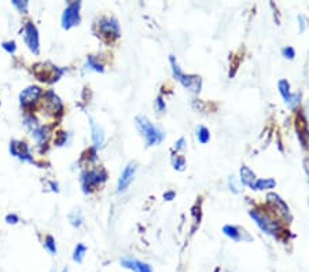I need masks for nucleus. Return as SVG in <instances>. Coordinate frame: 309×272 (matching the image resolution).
<instances>
[{"label": "nucleus", "mask_w": 309, "mask_h": 272, "mask_svg": "<svg viewBox=\"0 0 309 272\" xmlns=\"http://www.w3.org/2000/svg\"><path fill=\"white\" fill-rule=\"evenodd\" d=\"M136 127L140 131V134L144 136L147 147L155 146V144L161 143L164 140V134L143 116H138L136 117Z\"/></svg>", "instance_id": "nucleus-1"}, {"label": "nucleus", "mask_w": 309, "mask_h": 272, "mask_svg": "<svg viewBox=\"0 0 309 272\" xmlns=\"http://www.w3.org/2000/svg\"><path fill=\"white\" fill-rule=\"evenodd\" d=\"M169 61H171L172 72H173L175 79H176L177 81H180L181 84H183V87H186L187 90H190L191 92H194V94H198V92L201 91V87H202V80H201V77H199V76L184 75V73L181 72L180 68H179V65H177L176 59H175L173 55H171Z\"/></svg>", "instance_id": "nucleus-2"}, {"label": "nucleus", "mask_w": 309, "mask_h": 272, "mask_svg": "<svg viewBox=\"0 0 309 272\" xmlns=\"http://www.w3.org/2000/svg\"><path fill=\"white\" fill-rule=\"evenodd\" d=\"M250 217L254 220L256 224L268 235L276 236V235L280 232V225H279V223L272 219L271 216H268L266 213L261 212V210H250Z\"/></svg>", "instance_id": "nucleus-3"}, {"label": "nucleus", "mask_w": 309, "mask_h": 272, "mask_svg": "<svg viewBox=\"0 0 309 272\" xmlns=\"http://www.w3.org/2000/svg\"><path fill=\"white\" fill-rule=\"evenodd\" d=\"M106 172L103 171L102 168L94 169V171L84 172L83 176H81V184H83L84 192H91L92 190H95L96 187L101 186L102 183L106 180Z\"/></svg>", "instance_id": "nucleus-4"}, {"label": "nucleus", "mask_w": 309, "mask_h": 272, "mask_svg": "<svg viewBox=\"0 0 309 272\" xmlns=\"http://www.w3.org/2000/svg\"><path fill=\"white\" fill-rule=\"evenodd\" d=\"M80 2H70L69 5L66 6L64 14H62V28L64 29H70V28L77 27L80 24Z\"/></svg>", "instance_id": "nucleus-5"}, {"label": "nucleus", "mask_w": 309, "mask_h": 272, "mask_svg": "<svg viewBox=\"0 0 309 272\" xmlns=\"http://www.w3.org/2000/svg\"><path fill=\"white\" fill-rule=\"evenodd\" d=\"M24 40H25L28 48L33 54H39V51H40V39H39L38 28L35 27L33 22L25 24V27H24Z\"/></svg>", "instance_id": "nucleus-6"}, {"label": "nucleus", "mask_w": 309, "mask_h": 272, "mask_svg": "<svg viewBox=\"0 0 309 272\" xmlns=\"http://www.w3.org/2000/svg\"><path fill=\"white\" fill-rule=\"evenodd\" d=\"M98 28L103 38H107L109 40L120 38V27L114 18H101L98 22Z\"/></svg>", "instance_id": "nucleus-7"}, {"label": "nucleus", "mask_w": 309, "mask_h": 272, "mask_svg": "<svg viewBox=\"0 0 309 272\" xmlns=\"http://www.w3.org/2000/svg\"><path fill=\"white\" fill-rule=\"evenodd\" d=\"M43 95V90L38 86H31L20 94V102L24 107H32Z\"/></svg>", "instance_id": "nucleus-8"}, {"label": "nucleus", "mask_w": 309, "mask_h": 272, "mask_svg": "<svg viewBox=\"0 0 309 272\" xmlns=\"http://www.w3.org/2000/svg\"><path fill=\"white\" fill-rule=\"evenodd\" d=\"M10 153L17 158H20L21 161H25V162H31V164H35V160L31 155V151H29V147L25 142H21V140H11L10 143Z\"/></svg>", "instance_id": "nucleus-9"}, {"label": "nucleus", "mask_w": 309, "mask_h": 272, "mask_svg": "<svg viewBox=\"0 0 309 272\" xmlns=\"http://www.w3.org/2000/svg\"><path fill=\"white\" fill-rule=\"evenodd\" d=\"M44 105H46V109L51 114H62L64 112V105L62 102L58 98V95H55L53 91H48L47 94L44 95Z\"/></svg>", "instance_id": "nucleus-10"}, {"label": "nucleus", "mask_w": 309, "mask_h": 272, "mask_svg": "<svg viewBox=\"0 0 309 272\" xmlns=\"http://www.w3.org/2000/svg\"><path fill=\"white\" fill-rule=\"evenodd\" d=\"M266 199H268V202L271 203L272 206H273V209H275V210H277V213L282 214L283 217L291 219V216H290V212H288V206L286 205V202L283 201L282 198L277 195V194H273V192H271V194H268V195H266Z\"/></svg>", "instance_id": "nucleus-11"}, {"label": "nucleus", "mask_w": 309, "mask_h": 272, "mask_svg": "<svg viewBox=\"0 0 309 272\" xmlns=\"http://www.w3.org/2000/svg\"><path fill=\"white\" fill-rule=\"evenodd\" d=\"M121 265L133 272H153V269H151L149 264H146V262L143 261H139V260H135V258H129V257L121 258Z\"/></svg>", "instance_id": "nucleus-12"}, {"label": "nucleus", "mask_w": 309, "mask_h": 272, "mask_svg": "<svg viewBox=\"0 0 309 272\" xmlns=\"http://www.w3.org/2000/svg\"><path fill=\"white\" fill-rule=\"evenodd\" d=\"M277 87H279L280 95H282V98L284 99V102L287 103L288 106L294 107L298 103V96L293 95V94L290 92V84H288L287 80H280Z\"/></svg>", "instance_id": "nucleus-13"}, {"label": "nucleus", "mask_w": 309, "mask_h": 272, "mask_svg": "<svg viewBox=\"0 0 309 272\" xmlns=\"http://www.w3.org/2000/svg\"><path fill=\"white\" fill-rule=\"evenodd\" d=\"M135 171H136L135 164H129L128 166H125V169H124L121 176L118 179V191H124L131 184V181H132L133 176H135Z\"/></svg>", "instance_id": "nucleus-14"}, {"label": "nucleus", "mask_w": 309, "mask_h": 272, "mask_svg": "<svg viewBox=\"0 0 309 272\" xmlns=\"http://www.w3.org/2000/svg\"><path fill=\"white\" fill-rule=\"evenodd\" d=\"M51 132L53 129L51 127H47V125H43V127H39L35 132H33V138L36 140L38 146H44V144L48 143V140L51 138Z\"/></svg>", "instance_id": "nucleus-15"}, {"label": "nucleus", "mask_w": 309, "mask_h": 272, "mask_svg": "<svg viewBox=\"0 0 309 272\" xmlns=\"http://www.w3.org/2000/svg\"><path fill=\"white\" fill-rule=\"evenodd\" d=\"M91 132H92V142L95 144V147H101L103 144V140H105L103 129L92 118H91Z\"/></svg>", "instance_id": "nucleus-16"}, {"label": "nucleus", "mask_w": 309, "mask_h": 272, "mask_svg": "<svg viewBox=\"0 0 309 272\" xmlns=\"http://www.w3.org/2000/svg\"><path fill=\"white\" fill-rule=\"evenodd\" d=\"M240 180H242V183H243L245 186L251 187L254 184V181H256V175H254V172L251 171L250 168L242 166V168H240Z\"/></svg>", "instance_id": "nucleus-17"}, {"label": "nucleus", "mask_w": 309, "mask_h": 272, "mask_svg": "<svg viewBox=\"0 0 309 272\" xmlns=\"http://www.w3.org/2000/svg\"><path fill=\"white\" fill-rule=\"evenodd\" d=\"M223 232L227 235L228 238H231L232 240H236V242H239V240L243 239L240 229L238 228V227H235V225H224Z\"/></svg>", "instance_id": "nucleus-18"}, {"label": "nucleus", "mask_w": 309, "mask_h": 272, "mask_svg": "<svg viewBox=\"0 0 309 272\" xmlns=\"http://www.w3.org/2000/svg\"><path fill=\"white\" fill-rule=\"evenodd\" d=\"M276 186L275 179H260V180L254 181V184L251 186V188L254 190H269Z\"/></svg>", "instance_id": "nucleus-19"}, {"label": "nucleus", "mask_w": 309, "mask_h": 272, "mask_svg": "<svg viewBox=\"0 0 309 272\" xmlns=\"http://www.w3.org/2000/svg\"><path fill=\"white\" fill-rule=\"evenodd\" d=\"M86 253H87V246L83 245V243H79V245L75 247V251H73V261L79 262V264L83 262Z\"/></svg>", "instance_id": "nucleus-20"}, {"label": "nucleus", "mask_w": 309, "mask_h": 272, "mask_svg": "<svg viewBox=\"0 0 309 272\" xmlns=\"http://www.w3.org/2000/svg\"><path fill=\"white\" fill-rule=\"evenodd\" d=\"M87 68L95 70V72H101V73L103 72V65L101 62H98V59L95 57H92V55L87 58Z\"/></svg>", "instance_id": "nucleus-21"}, {"label": "nucleus", "mask_w": 309, "mask_h": 272, "mask_svg": "<svg viewBox=\"0 0 309 272\" xmlns=\"http://www.w3.org/2000/svg\"><path fill=\"white\" fill-rule=\"evenodd\" d=\"M44 247L47 249L51 254H57V245H55V239H54L51 235H48V236H46V240H44Z\"/></svg>", "instance_id": "nucleus-22"}, {"label": "nucleus", "mask_w": 309, "mask_h": 272, "mask_svg": "<svg viewBox=\"0 0 309 272\" xmlns=\"http://www.w3.org/2000/svg\"><path fill=\"white\" fill-rule=\"evenodd\" d=\"M198 140L201 142V143H208L209 139H210V134H209L208 128H205V127H199L198 128Z\"/></svg>", "instance_id": "nucleus-23"}, {"label": "nucleus", "mask_w": 309, "mask_h": 272, "mask_svg": "<svg viewBox=\"0 0 309 272\" xmlns=\"http://www.w3.org/2000/svg\"><path fill=\"white\" fill-rule=\"evenodd\" d=\"M11 3H13V6H14L20 13H24V14H27L28 13L29 2H27V0H13Z\"/></svg>", "instance_id": "nucleus-24"}, {"label": "nucleus", "mask_w": 309, "mask_h": 272, "mask_svg": "<svg viewBox=\"0 0 309 272\" xmlns=\"http://www.w3.org/2000/svg\"><path fill=\"white\" fill-rule=\"evenodd\" d=\"M69 220L70 223H72V225L80 227L81 223H83V216H81V213L79 210H75V212H72V213L69 214Z\"/></svg>", "instance_id": "nucleus-25"}, {"label": "nucleus", "mask_w": 309, "mask_h": 272, "mask_svg": "<svg viewBox=\"0 0 309 272\" xmlns=\"http://www.w3.org/2000/svg\"><path fill=\"white\" fill-rule=\"evenodd\" d=\"M173 166H175V169H177V171H183L184 166H186V160H184L183 157H176V160L173 161Z\"/></svg>", "instance_id": "nucleus-26"}, {"label": "nucleus", "mask_w": 309, "mask_h": 272, "mask_svg": "<svg viewBox=\"0 0 309 272\" xmlns=\"http://www.w3.org/2000/svg\"><path fill=\"white\" fill-rule=\"evenodd\" d=\"M3 48H5L9 54H14L17 50L16 42H13V40H11V42H5V43H3Z\"/></svg>", "instance_id": "nucleus-27"}, {"label": "nucleus", "mask_w": 309, "mask_h": 272, "mask_svg": "<svg viewBox=\"0 0 309 272\" xmlns=\"http://www.w3.org/2000/svg\"><path fill=\"white\" fill-rule=\"evenodd\" d=\"M66 139H68V135L65 134V132H59L58 138L55 139V144L57 146H62V144L66 143Z\"/></svg>", "instance_id": "nucleus-28"}, {"label": "nucleus", "mask_w": 309, "mask_h": 272, "mask_svg": "<svg viewBox=\"0 0 309 272\" xmlns=\"http://www.w3.org/2000/svg\"><path fill=\"white\" fill-rule=\"evenodd\" d=\"M283 55H284L286 58L293 59V58H294V55H295V53H294V48H291V47L283 48Z\"/></svg>", "instance_id": "nucleus-29"}, {"label": "nucleus", "mask_w": 309, "mask_h": 272, "mask_svg": "<svg viewBox=\"0 0 309 272\" xmlns=\"http://www.w3.org/2000/svg\"><path fill=\"white\" fill-rule=\"evenodd\" d=\"M6 221H7L9 224H17V223L20 221V219H18V216H16V214H7V216H6Z\"/></svg>", "instance_id": "nucleus-30"}, {"label": "nucleus", "mask_w": 309, "mask_h": 272, "mask_svg": "<svg viewBox=\"0 0 309 272\" xmlns=\"http://www.w3.org/2000/svg\"><path fill=\"white\" fill-rule=\"evenodd\" d=\"M155 105H157V109H158V112H165V102L162 101V98H158L157 101H155Z\"/></svg>", "instance_id": "nucleus-31"}, {"label": "nucleus", "mask_w": 309, "mask_h": 272, "mask_svg": "<svg viewBox=\"0 0 309 272\" xmlns=\"http://www.w3.org/2000/svg\"><path fill=\"white\" fill-rule=\"evenodd\" d=\"M184 143H186V140H184V138L179 139L176 143H175V147H176V150L184 149Z\"/></svg>", "instance_id": "nucleus-32"}, {"label": "nucleus", "mask_w": 309, "mask_h": 272, "mask_svg": "<svg viewBox=\"0 0 309 272\" xmlns=\"http://www.w3.org/2000/svg\"><path fill=\"white\" fill-rule=\"evenodd\" d=\"M229 187H231V190H232V191H234V192L239 191V190H238V186L235 184L234 177H231V179H229Z\"/></svg>", "instance_id": "nucleus-33"}, {"label": "nucleus", "mask_w": 309, "mask_h": 272, "mask_svg": "<svg viewBox=\"0 0 309 272\" xmlns=\"http://www.w3.org/2000/svg\"><path fill=\"white\" fill-rule=\"evenodd\" d=\"M164 198H165L166 201H172V199L175 198V192H173V191L165 192V194H164Z\"/></svg>", "instance_id": "nucleus-34"}, {"label": "nucleus", "mask_w": 309, "mask_h": 272, "mask_svg": "<svg viewBox=\"0 0 309 272\" xmlns=\"http://www.w3.org/2000/svg\"><path fill=\"white\" fill-rule=\"evenodd\" d=\"M298 20L301 21V24H299V32H304V17L302 16H299L298 17Z\"/></svg>", "instance_id": "nucleus-35"}, {"label": "nucleus", "mask_w": 309, "mask_h": 272, "mask_svg": "<svg viewBox=\"0 0 309 272\" xmlns=\"http://www.w3.org/2000/svg\"><path fill=\"white\" fill-rule=\"evenodd\" d=\"M62 272H68V268H64V271Z\"/></svg>", "instance_id": "nucleus-36"}]
</instances>
